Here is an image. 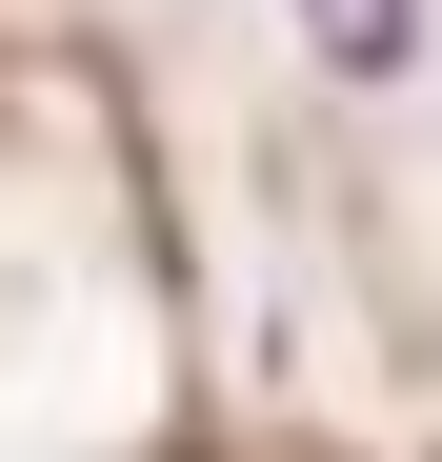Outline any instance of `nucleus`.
I'll return each instance as SVG.
<instances>
[{"label": "nucleus", "instance_id": "f257e3e1", "mask_svg": "<svg viewBox=\"0 0 442 462\" xmlns=\"http://www.w3.org/2000/svg\"><path fill=\"white\" fill-rule=\"evenodd\" d=\"M302 41L382 101V81H422V41H442V21H422V0H302Z\"/></svg>", "mask_w": 442, "mask_h": 462}]
</instances>
